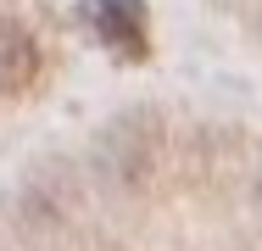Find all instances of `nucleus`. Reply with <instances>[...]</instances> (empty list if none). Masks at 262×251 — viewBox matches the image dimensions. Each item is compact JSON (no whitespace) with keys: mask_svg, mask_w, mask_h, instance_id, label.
I'll list each match as a JSON object with an SVG mask.
<instances>
[{"mask_svg":"<svg viewBox=\"0 0 262 251\" xmlns=\"http://www.w3.org/2000/svg\"><path fill=\"white\" fill-rule=\"evenodd\" d=\"M34 78H39V39L17 17H0V95H23Z\"/></svg>","mask_w":262,"mask_h":251,"instance_id":"1","label":"nucleus"},{"mask_svg":"<svg viewBox=\"0 0 262 251\" xmlns=\"http://www.w3.org/2000/svg\"><path fill=\"white\" fill-rule=\"evenodd\" d=\"M106 11H128V17H145V0H101Z\"/></svg>","mask_w":262,"mask_h":251,"instance_id":"3","label":"nucleus"},{"mask_svg":"<svg viewBox=\"0 0 262 251\" xmlns=\"http://www.w3.org/2000/svg\"><path fill=\"white\" fill-rule=\"evenodd\" d=\"M101 34H106V45H117L123 56H145V17H128V11H106L101 6Z\"/></svg>","mask_w":262,"mask_h":251,"instance_id":"2","label":"nucleus"}]
</instances>
